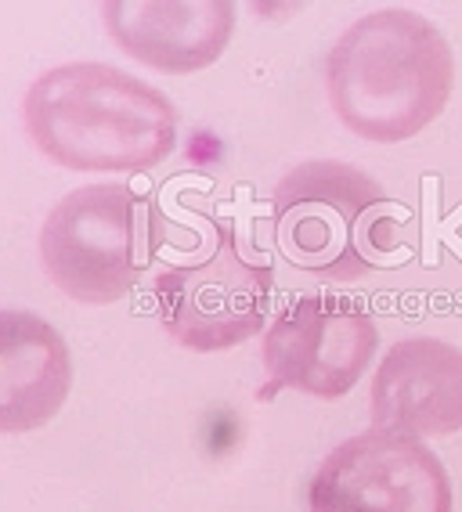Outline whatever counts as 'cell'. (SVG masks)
<instances>
[{"label": "cell", "mask_w": 462, "mask_h": 512, "mask_svg": "<svg viewBox=\"0 0 462 512\" xmlns=\"http://www.w3.org/2000/svg\"><path fill=\"white\" fill-rule=\"evenodd\" d=\"M22 123L40 156L80 174H145L177 148L167 94L105 62H65L22 98Z\"/></svg>", "instance_id": "1"}, {"label": "cell", "mask_w": 462, "mask_h": 512, "mask_svg": "<svg viewBox=\"0 0 462 512\" xmlns=\"http://www.w3.org/2000/svg\"><path fill=\"white\" fill-rule=\"evenodd\" d=\"M455 87L452 44L408 8L361 15L325 58V91L343 127L376 145L423 134Z\"/></svg>", "instance_id": "2"}, {"label": "cell", "mask_w": 462, "mask_h": 512, "mask_svg": "<svg viewBox=\"0 0 462 512\" xmlns=\"http://www.w3.org/2000/svg\"><path fill=\"white\" fill-rule=\"evenodd\" d=\"M405 220L376 177L340 159H307L271 192L278 253L322 282H358L398 264Z\"/></svg>", "instance_id": "3"}, {"label": "cell", "mask_w": 462, "mask_h": 512, "mask_svg": "<svg viewBox=\"0 0 462 512\" xmlns=\"http://www.w3.org/2000/svg\"><path fill=\"white\" fill-rule=\"evenodd\" d=\"M163 242L167 217L156 199L120 181L84 184L47 213L40 264L69 300L109 307L145 278Z\"/></svg>", "instance_id": "4"}, {"label": "cell", "mask_w": 462, "mask_h": 512, "mask_svg": "<svg viewBox=\"0 0 462 512\" xmlns=\"http://www.w3.org/2000/svg\"><path fill=\"white\" fill-rule=\"evenodd\" d=\"M210 231L213 242L203 256L167 264L152 282L167 336L195 354L231 350L257 336L275 293L271 264L242 249L235 224L210 217Z\"/></svg>", "instance_id": "5"}, {"label": "cell", "mask_w": 462, "mask_h": 512, "mask_svg": "<svg viewBox=\"0 0 462 512\" xmlns=\"http://www.w3.org/2000/svg\"><path fill=\"white\" fill-rule=\"evenodd\" d=\"M379 347V329L369 307L354 296L307 293L275 314L260 357L268 390H300L318 401H340L358 386Z\"/></svg>", "instance_id": "6"}, {"label": "cell", "mask_w": 462, "mask_h": 512, "mask_svg": "<svg viewBox=\"0 0 462 512\" xmlns=\"http://www.w3.org/2000/svg\"><path fill=\"white\" fill-rule=\"evenodd\" d=\"M452 476L426 440L365 430L322 458L307 487L311 512H452Z\"/></svg>", "instance_id": "7"}, {"label": "cell", "mask_w": 462, "mask_h": 512, "mask_svg": "<svg viewBox=\"0 0 462 512\" xmlns=\"http://www.w3.org/2000/svg\"><path fill=\"white\" fill-rule=\"evenodd\" d=\"M372 430L452 437L462 430V350L437 336L398 339L372 375Z\"/></svg>", "instance_id": "8"}, {"label": "cell", "mask_w": 462, "mask_h": 512, "mask_svg": "<svg viewBox=\"0 0 462 512\" xmlns=\"http://www.w3.org/2000/svg\"><path fill=\"white\" fill-rule=\"evenodd\" d=\"M105 33L123 55L159 73L188 76L224 55L235 33L228 0H109L102 4Z\"/></svg>", "instance_id": "9"}, {"label": "cell", "mask_w": 462, "mask_h": 512, "mask_svg": "<svg viewBox=\"0 0 462 512\" xmlns=\"http://www.w3.org/2000/svg\"><path fill=\"white\" fill-rule=\"evenodd\" d=\"M73 390V354L62 332L33 311H0V433L40 430Z\"/></svg>", "instance_id": "10"}]
</instances>
